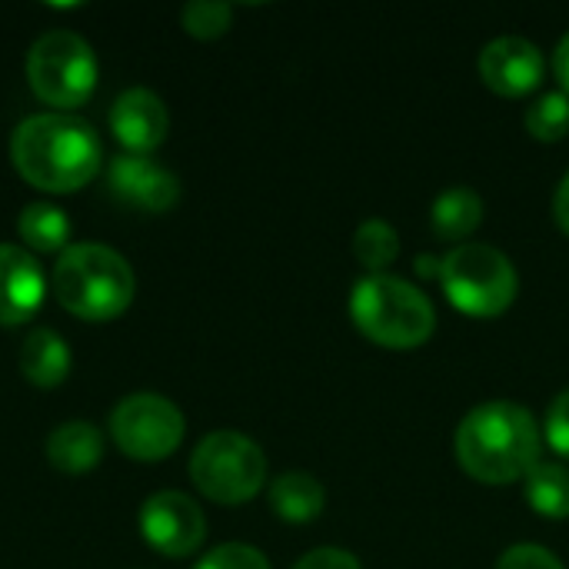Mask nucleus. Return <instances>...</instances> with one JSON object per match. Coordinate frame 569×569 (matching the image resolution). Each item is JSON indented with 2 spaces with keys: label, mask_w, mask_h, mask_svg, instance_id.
<instances>
[{
  "label": "nucleus",
  "mask_w": 569,
  "mask_h": 569,
  "mask_svg": "<svg viewBox=\"0 0 569 569\" xmlns=\"http://www.w3.org/2000/svg\"><path fill=\"white\" fill-rule=\"evenodd\" d=\"M13 170L43 193H73L103 167L97 130L77 113H33L10 137Z\"/></svg>",
  "instance_id": "obj_1"
},
{
  "label": "nucleus",
  "mask_w": 569,
  "mask_h": 569,
  "mask_svg": "<svg viewBox=\"0 0 569 569\" xmlns=\"http://www.w3.org/2000/svg\"><path fill=\"white\" fill-rule=\"evenodd\" d=\"M457 463L477 483L507 487L527 480L540 463L543 433L537 417L510 400H490L470 410L453 437Z\"/></svg>",
  "instance_id": "obj_2"
},
{
  "label": "nucleus",
  "mask_w": 569,
  "mask_h": 569,
  "mask_svg": "<svg viewBox=\"0 0 569 569\" xmlns=\"http://www.w3.org/2000/svg\"><path fill=\"white\" fill-rule=\"evenodd\" d=\"M57 303L87 323L117 320L137 293L130 263L103 243H70L50 273Z\"/></svg>",
  "instance_id": "obj_3"
},
{
  "label": "nucleus",
  "mask_w": 569,
  "mask_h": 569,
  "mask_svg": "<svg viewBox=\"0 0 569 569\" xmlns=\"http://www.w3.org/2000/svg\"><path fill=\"white\" fill-rule=\"evenodd\" d=\"M350 320L370 343L387 350H417L437 330L430 297L390 273H370L353 283Z\"/></svg>",
  "instance_id": "obj_4"
},
{
  "label": "nucleus",
  "mask_w": 569,
  "mask_h": 569,
  "mask_svg": "<svg viewBox=\"0 0 569 569\" xmlns=\"http://www.w3.org/2000/svg\"><path fill=\"white\" fill-rule=\"evenodd\" d=\"M440 283L447 300L477 320H493L517 303L520 273L513 260L490 243H460L443 257Z\"/></svg>",
  "instance_id": "obj_5"
},
{
  "label": "nucleus",
  "mask_w": 569,
  "mask_h": 569,
  "mask_svg": "<svg viewBox=\"0 0 569 569\" xmlns=\"http://www.w3.org/2000/svg\"><path fill=\"white\" fill-rule=\"evenodd\" d=\"M97 57L73 30H50L33 40L27 53V83L47 107L70 113L97 90Z\"/></svg>",
  "instance_id": "obj_6"
},
{
  "label": "nucleus",
  "mask_w": 569,
  "mask_h": 569,
  "mask_svg": "<svg viewBox=\"0 0 569 569\" xmlns=\"http://www.w3.org/2000/svg\"><path fill=\"white\" fill-rule=\"evenodd\" d=\"M190 480L207 500L220 507H240L263 490L267 457L250 437L237 430H217L197 443L190 457Z\"/></svg>",
  "instance_id": "obj_7"
},
{
  "label": "nucleus",
  "mask_w": 569,
  "mask_h": 569,
  "mask_svg": "<svg viewBox=\"0 0 569 569\" xmlns=\"http://www.w3.org/2000/svg\"><path fill=\"white\" fill-rule=\"evenodd\" d=\"M187 420L180 407L160 393L123 397L110 413V437L117 450L140 463H160L183 443Z\"/></svg>",
  "instance_id": "obj_8"
},
{
  "label": "nucleus",
  "mask_w": 569,
  "mask_h": 569,
  "mask_svg": "<svg viewBox=\"0 0 569 569\" xmlns=\"http://www.w3.org/2000/svg\"><path fill=\"white\" fill-rule=\"evenodd\" d=\"M140 533L150 550L180 560L203 547L207 517L197 507V500H190L187 493L163 490L147 497V503L140 507Z\"/></svg>",
  "instance_id": "obj_9"
},
{
  "label": "nucleus",
  "mask_w": 569,
  "mask_h": 569,
  "mask_svg": "<svg viewBox=\"0 0 569 569\" xmlns=\"http://www.w3.org/2000/svg\"><path fill=\"white\" fill-rule=\"evenodd\" d=\"M107 180L117 200L143 213H167L180 203V193H183V183L173 170L140 153L113 157L107 167Z\"/></svg>",
  "instance_id": "obj_10"
},
{
  "label": "nucleus",
  "mask_w": 569,
  "mask_h": 569,
  "mask_svg": "<svg viewBox=\"0 0 569 569\" xmlns=\"http://www.w3.org/2000/svg\"><path fill=\"white\" fill-rule=\"evenodd\" d=\"M480 77L500 97H527L543 80V53L527 37H497L480 53Z\"/></svg>",
  "instance_id": "obj_11"
},
{
  "label": "nucleus",
  "mask_w": 569,
  "mask_h": 569,
  "mask_svg": "<svg viewBox=\"0 0 569 569\" xmlns=\"http://www.w3.org/2000/svg\"><path fill=\"white\" fill-rule=\"evenodd\" d=\"M110 130L127 153L150 157L170 133V117L153 90H123L110 107Z\"/></svg>",
  "instance_id": "obj_12"
},
{
  "label": "nucleus",
  "mask_w": 569,
  "mask_h": 569,
  "mask_svg": "<svg viewBox=\"0 0 569 569\" xmlns=\"http://www.w3.org/2000/svg\"><path fill=\"white\" fill-rule=\"evenodd\" d=\"M47 297V273L33 253L0 243V327H20Z\"/></svg>",
  "instance_id": "obj_13"
},
{
  "label": "nucleus",
  "mask_w": 569,
  "mask_h": 569,
  "mask_svg": "<svg viewBox=\"0 0 569 569\" xmlns=\"http://www.w3.org/2000/svg\"><path fill=\"white\" fill-rule=\"evenodd\" d=\"M47 460L53 470L67 473V477H80L90 473L100 460H103V437L93 423L87 420H70L60 423L50 437H47Z\"/></svg>",
  "instance_id": "obj_14"
},
{
  "label": "nucleus",
  "mask_w": 569,
  "mask_h": 569,
  "mask_svg": "<svg viewBox=\"0 0 569 569\" xmlns=\"http://www.w3.org/2000/svg\"><path fill=\"white\" fill-rule=\"evenodd\" d=\"M70 347L63 343V337L57 330H30L20 350V373L27 383L40 387V390H53L67 380L70 373Z\"/></svg>",
  "instance_id": "obj_15"
},
{
  "label": "nucleus",
  "mask_w": 569,
  "mask_h": 569,
  "mask_svg": "<svg viewBox=\"0 0 569 569\" xmlns=\"http://www.w3.org/2000/svg\"><path fill=\"white\" fill-rule=\"evenodd\" d=\"M483 223V197L473 187H450L430 207V227L447 243H467Z\"/></svg>",
  "instance_id": "obj_16"
},
{
  "label": "nucleus",
  "mask_w": 569,
  "mask_h": 569,
  "mask_svg": "<svg viewBox=\"0 0 569 569\" xmlns=\"http://www.w3.org/2000/svg\"><path fill=\"white\" fill-rule=\"evenodd\" d=\"M327 507V490L313 473L290 470L270 483V510L287 523H313Z\"/></svg>",
  "instance_id": "obj_17"
},
{
  "label": "nucleus",
  "mask_w": 569,
  "mask_h": 569,
  "mask_svg": "<svg viewBox=\"0 0 569 569\" xmlns=\"http://www.w3.org/2000/svg\"><path fill=\"white\" fill-rule=\"evenodd\" d=\"M17 233L23 247L33 253H63L70 247V220L53 203H27L17 220Z\"/></svg>",
  "instance_id": "obj_18"
},
{
  "label": "nucleus",
  "mask_w": 569,
  "mask_h": 569,
  "mask_svg": "<svg viewBox=\"0 0 569 569\" xmlns=\"http://www.w3.org/2000/svg\"><path fill=\"white\" fill-rule=\"evenodd\" d=\"M527 503L537 517L569 520V470L563 463H537L527 473Z\"/></svg>",
  "instance_id": "obj_19"
},
{
  "label": "nucleus",
  "mask_w": 569,
  "mask_h": 569,
  "mask_svg": "<svg viewBox=\"0 0 569 569\" xmlns=\"http://www.w3.org/2000/svg\"><path fill=\"white\" fill-rule=\"evenodd\" d=\"M353 257L370 273H387V267H393L400 257V233L387 220H363L353 233Z\"/></svg>",
  "instance_id": "obj_20"
},
{
  "label": "nucleus",
  "mask_w": 569,
  "mask_h": 569,
  "mask_svg": "<svg viewBox=\"0 0 569 569\" xmlns=\"http://www.w3.org/2000/svg\"><path fill=\"white\" fill-rule=\"evenodd\" d=\"M527 130L533 140L560 143L569 133V97L563 90H550L527 107Z\"/></svg>",
  "instance_id": "obj_21"
},
{
  "label": "nucleus",
  "mask_w": 569,
  "mask_h": 569,
  "mask_svg": "<svg viewBox=\"0 0 569 569\" xmlns=\"http://www.w3.org/2000/svg\"><path fill=\"white\" fill-rule=\"evenodd\" d=\"M180 23L197 40H217V37H223L230 30L233 7L230 3H217V0H193V3L183 7Z\"/></svg>",
  "instance_id": "obj_22"
},
{
  "label": "nucleus",
  "mask_w": 569,
  "mask_h": 569,
  "mask_svg": "<svg viewBox=\"0 0 569 569\" xmlns=\"http://www.w3.org/2000/svg\"><path fill=\"white\" fill-rule=\"evenodd\" d=\"M197 569H270V563L260 550L247 543H223L210 550V557H203Z\"/></svg>",
  "instance_id": "obj_23"
},
{
  "label": "nucleus",
  "mask_w": 569,
  "mask_h": 569,
  "mask_svg": "<svg viewBox=\"0 0 569 569\" xmlns=\"http://www.w3.org/2000/svg\"><path fill=\"white\" fill-rule=\"evenodd\" d=\"M543 437L560 457L569 460V390L557 393V400L550 403L547 420H543Z\"/></svg>",
  "instance_id": "obj_24"
},
{
  "label": "nucleus",
  "mask_w": 569,
  "mask_h": 569,
  "mask_svg": "<svg viewBox=\"0 0 569 569\" xmlns=\"http://www.w3.org/2000/svg\"><path fill=\"white\" fill-rule=\"evenodd\" d=\"M497 569H567L547 547H537V543H520V547H510L500 560Z\"/></svg>",
  "instance_id": "obj_25"
},
{
  "label": "nucleus",
  "mask_w": 569,
  "mask_h": 569,
  "mask_svg": "<svg viewBox=\"0 0 569 569\" xmlns=\"http://www.w3.org/2000/svg\"><path fill=\"white\" fill-rule=\"evenodd\" d=\"M293 569H363L360 560L347 550H337V547H320V550H310L307 557H300Z\"/></svg>",
  "instance_id": "obj_26"
},
{
  "label": "nucleus",
  "mask_w": 569,
  "mask_h": 569,
  "mask_svg": "<svg viewBox=\"0 0 569 569\" xmlns=\"http://www.w3.org/2000/svg\"><path fill=\"white\" fill-rule=\"evenodd\" d=\"M553 217H557L560 230L569 237V170H567V177L560 180V187H557V197H553Z\"/></svg>",
  "instance_id": "obj_27"
},
{
  "label": "nucleus",
  "mask_w": 569,
  "mask_h": 569,
  "mask_svg": "<svg viewBox=\"0 0 569 569\" xmlns=\"http://www.w3.org/2000/svg\"><path fill=\"white\" fill-rule=\"evenodd\" d=\"M553 73H557L563 93L569 97V33L557 43V50H553Z\"/></svg>",
  "instance_id": "obj_28"
},
{
  "label": "nucleus",
  "mask_w": 569,
  "mask_h": 569,
  "mask_svg": "<svg viewBox=\"0 0 569 569\" xmlns=\"http://www.w3.org/2000/svg\"><path fill=\"white\" fill-rule=\"evenodd\" d=\"M440 267H443V260L433 257V253H420V257H417V273L427 277V280H437V277H440Z\"/></svg>",
  "instance_id": "obj_29"
}]
</instances>
